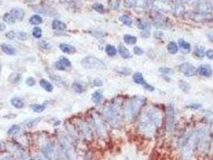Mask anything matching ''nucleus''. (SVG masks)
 <instances>
[{"mask_svg":"<svg viewBox=\"0 0 213 160\" xmlns=\"http://www.w3.org/2000/svg\"><path fill=\"white\" fill-rule=\"evenodd\" d=\"M123 39H124V42L128 45H133L137 42V38L134 36H132L130 34H125L123 37Z\"/></svg>","mask_w":213,"mask_h":160,"instance_id":"obj_21","label":"nucleus"},{"mask_svg":"<svg viewBox=\"0 0 213 160\" xmlns=\"http://www.w3.org/2000/svg\"><path fill=\"white\" fill-rule=\"evenodd\" d=\"M118 72H120L121 74H129L131 72H132V71H131V69H128V68H126V67H124V68H122V71H118Z\"/></svg>","mask_w":213,"mask_h":160,"instance_id":"obj_40","label":"nucleus"},{"mask_svg":"<svg viewBox=\"0 0 213 160\" xmlns=\"http://www.w3.org/2000/svg\"><path fill=\"white\" fill-rule=\"evenodd\" d=\"M10 13L11 14L12 16H13L15 19H18V20H19V21H22V20L24 19L25 12L22 8H19V7L12 8Z\"/></svg>","mask_w":213,"mask_h":160,"instance_id":"obj_8","label":"nucleus"},{"mask_svg":"<svg viewBox=\"0 0 213 160\" xmlns=\"http://www.w3.org/2000/svg\"><path fill=\"white\" fill-rule=\"evenodd\" d=\"M120 21L124 23L126 26H131L133 23V20L128 16H122L120 17Z\"/></svg>","mask_w":213,"mask_h":160,"instance_id":"obj_28","label":"nucleus"},{"mask_svg":"<svg viewBox=\"0 0 213 160\" xmlns=\"http://www.w3.org/2000/svg\"><path fill=\"white\" fill-rule=\"evenodd\" d=\"M33 36L36 38H40L42 34V31L40 27H34L32 31Z\"/></svg>","mask_w":213,"mask_h":160,"instance_id":"obj_30","label":"nucleus"},{"mask_svg":"<svg viewBox=\"0 0 213 160\" xmlns=\"http://www.w3.org/2000/svg\"><path fill=\"white\" fill-rule=\"evenodd\" d=\"M104 112L106 114L108 119L110 121V122L116 123L117 122V120H118L119 108L117 106V104L112 103L111 105L106 107V109L104 108Z\"/></svg>","mask_w":213,"mask_h":160,"instance_id":"obj_4","label":"nucleus"},{"mask_svg":"<svg viewBox=\"0 0 213 160\" xmlns=\"http://www.w3.org/2000/svg\"><path fill=\"white\" fill-rule=\"evenodd\" d=\"M180 71L187 77H192L196 74V67L189 63H185L180 66Z\"/></svg>","mask_w":213,"mask_h":160,"instance_id":"obj_5","label":"nucleus"},{"mask_svg":"<svg viewBox=\"0 0 213 160\" xmlns=\"http://www.w3.org/2000/svg\"><path fill=\"white\" fill-rule=\"evenodd\" d=\"M6 29V24L3 23H0V31H3Z\"/></svg>","mask_w":213,"mask_h":160,"instance_id":"obj_43","label":"nucleus"},{"mask_svg":"<svg viewBox=\"0 0 213 160\" xmlns=\"http://www.w3.org/2000/svg\"><path fill=\"white\" fill-rule=\"evenodd\" d=\"M118 51L121 57L124 58V59H129L131 57L130 51L125 47L123 46V45H119Z\"/></svg>","mask_w":213,"mask_h":160,"instance_id":"obj_16","label":"nucleus"},{"mask_svg":"<svg viewBox=\"0 0 213 160\" xmlns=\"http://www.w3.org/2000/svg\"><path fill=\"white\" fill-rule=\"evenodd\" d=\"M72 87H73L74 91L77 92V93H82V92L85 91V89H84L82 85H81V83H79V82H74V83L73 84Z\"/></svg>","mask_w":213,"mask_h":160,"instance_id":"obj_27","label":"nucleus"},{"mask_svg":"<svg viewBox=\"0 0 213 160\" xmlns=\"http://www.w3.org/2000/svg\"><path fill=\"white\" fill-rule=\"evenodd\" d=\"M30 1H31V0H30Z\"/></svg>","mask_w":213,"mask_h":160,"instance_id":"obj_45","label":"nucleus"},{"mask_svg":"<svg viewBox=\"0 0 213 160\" xmlns=\"http://www.w3.org/2000/svg\"><path fill=\"white\" fill-rule=\"evenodd\" d=\"M133 52L135 55H137V56H141L142 54L144 53V51L141 48L139 47H135L133 48Z\"/></svg>","mask_w":213,"mask_h":160,"instance_id":"obj_39","label":"nucleus"},{"mask_svg":"<svg viewBox=\"0 0 213 160\" xmlns=\"http://www.w3.org/2000/svg\"><path fill=\"white\" fill-rule=\"evenodd\" d=\"M29 21H30V23L33 25H38L40 24V23H42V19H41V16H38V15H35V16H31Z\"/></svg>","mask_w":213,"mask_h":160,"instance_id":"obj_24","label":"nucleus"},{"mask_svg":"<svg viewBox=\"0 0 213 160\" xmlns=\"http://www.w3.org/2000/svg\"><path fill=\"white\" fill-rule=\"evenodd\" d=\"M145 99L144 97L133 98L128 102L124 111V118L126 122H131L133 120L140 109L145 104Z\"/></svg>","mask_w":213,"mask_h":160,"instance_id":"obj_2","label":"nucleus"},{"mask_svg":"<svg viewBox=\"0 0 213 160\" xmlns=\"http://www.w3.org/2000/svg\"><path fill=\"white\" fill-rule=\"evenodd\" d=\"M161 121L162 115L160 111L156 108H149L142 115L140 127L142 131L149 133L160 126Z\"/></svg>","mask_w":213,"mask_h":160,"instance_id":"obj_1","label":"nucleus"},{"mask_svg":"<svg viewBox=\"0 0 213 160\" xmlns=\"http://www.w3.org/2000/svg\"><path fill=\"white\" fill-rule=\"evenodd\" d=\"M198 73L202 76L210 77L212 74V71H211V68L209 65L203 64L200 66L198 68Z\"/></svg>","mask_w":213,"mask_h":160,"instance_id":"obj_9","label":"nucleus"},{"mask_svg":"<svg viewBox=\"0 0 213 160\" xmlns=\"http://www.w3.org/2000/svg\"><path fill=\"white\" fill-rule=\"evenodd\" d=\"M16 37V33L14 31H10L9 32H7L6 34V38H8L10 40H12Z\"/></svg>","mask_w":213,"mask_h":160,"instance_id":"obj_38","label":"nucleus"},{"mask_svg":"<svg viewBox=\"0 0 213 160\" xmlns=\"http://www.w3.org/2000/svg\"><path fill=\"white\" fill-rule=\"evenodd\" d=\"M1 50H2L3 53H5L6 55H8V56H15V54H16L15 48L13 46H11V45H9V44H1Z\"/></svg>","mask_w":213,"mask_h":160,"instance_id":"obj_10","label":"nucleus"},{"mask_svg":"<svg viewBox=\"0 0 213 160\" xmlns=\"http://www.w3.org/2000/svg\"><path fill=\"white\" fill-rule=\"evenodd\" d=\"M93 8L96 11L99 12V13H103L104 11H105L104 6L101 3H95L94 5L93 6Z\"/></svg>","mask_w":213,"mask_h":160,"instance_id":"obj_33","label":"nucleus"},{"mask_svg":"<svg viewBox=\"0 0 213 160\" xmlns=\"http://www.w3.org/2000/svg\"><path fill=\"white\" fill-rule=\"evenodd\" d=\"M21 78H22V75L20 74H18V73H11L10 74L9 77H8V81H9L11 83L14 84V85H16L19 82H20Z\"/></svg>","mask_w":213,"mask_h":160,"instance_id":"obj_15","label":"nucleus"},{"mask_svg":"<svg viewBox=\"0 0 213 160\" xmlns=\"http://www.w3.org/2000/svg\"><path fill=\"white\" fill-rule=\"evenodd\" d=\"M102 98H103V95H102V91H97L92 95L93 101L95 103H101L102 100Z\"/></svg>","mask_w":213,"mask_h":160,"instance_id":"obj_19","label":"nucleus"},{"mask_svg":"<svg viewBox=\"0 0 213 160\" xmlns=\"http://www.w3.org/2000/svg\"><path fill=\"white\" fill-rule=\"evenodd\" d=\"M39 83H40V86L43 88L45 91H46L47 92H51L52 91H53V89H54L53 85H52L49 81H47V80L42 78V79L40 80Z\"/></svg>","mask_w":213,"mask_h":160,"instance_id":"obj_17","label":"nucleus"},{"mask_svg":"<svg viewBox=\"0 0 213 160\" xmlns=\"http://www.w3.org/2000/svg\"><path fill=\"white\" fill-rule=\"evenodd\" d=\"M52 28L55 31H63L66 28V25L63 22L55 19L52 22Z\"/></svg>","mask_w":213,"mask_h":160,"instance_id":"obj_13","label":"nucleus"},{"mask_svg":"<svg viewBox=\"0 0 213 160\" xmlns=\"http://www.w3.org/2000/svg\"><path fill=\"white\" fill-rule=\"evenodd\" d=\"M138 28L141 29V30H143V31H145V30H147V29L149 28V24L147 23V22L145 21H140L139 23H138Z\"/></svg>","mask_w":213,"mask_h":160,"instance_id":"obj_31","label":"nucleus"},{"mask_svg":"<svg viewBox=\"0 0 213 160\" xmlns=\"http://www.w3.org/2000/svg\"><path fill=\"white\" fill-rule=\"evenodd\" d=\"M159 71L162 74H168L172 73V69L168 68V67H160V68H159Z\"/></svg>","mask_w":213,"mask_h":160,"instance_id":"obj_37","label":"nucleus"},{"mask_svg":"<svg viewBox=\"0 0 213 160\" xmlns=\"http://www.w3.org/2000/svg\"><path fill=\"white\" fill-rule=\"evenodd\" d=\"M124 5L126 7H133L137 5V0H124Z\"/></svg>","mask_w":213,"mask_h":160,"instance_id":"obj_32","label":"nucleus"},{"mask_svg":"<svg viewBox=\"0 0 213 160\" xmlns=\"http://www.w3.org/2000/svg\"><path fill=\"white\" fill-rule=\"evenodd\" d=\"M106 52L109 56H114L117 55V49L113 45H107L106 47Z\"/></svg>","mask_w":213,"mask_h":160,"instance_id":"obj_22","label":"nucleus"},{"mask_svg":"<svg viewBox=\"0 0 213 160\" xmlns=\"http://www.w3.org/2000/svg\"><path fill=\"white\" fill-rule=\"evenodd\" d=\"M19 131H20V127L19 125L15 124V125H13V126H11L9 128L7 134L9 136H14V135H16L17 133H19Z\"/></svg>","mask_w":213,"mask_h":160,"instance_id":"obj_26","label":"nucleus"},{"mask_svg":"<svg viewBox=\"0 0 213 160\" xmlns=\"http://www.w3.org/2000/svg\"><path fill=\"white\" fill-rule=\"evenodd\" d=\"M179 86H180V88L183 91H185V93H189V90H190V85H189L188 82H185V81H180L179 82Z\"/></svg>","mask_w":213,"mask_h":160,"instance_id":"obj_25","label":"nucleus"},{"mask_svg":"<svg viewBox=\"0 0 213 160\" xmlns=\"http://www.w3.org/2000/svg\"><path fill=\"white\" fill-rule=\"evenodd\" d=\"M174 123V108L172 105L168 106V128H172Z\"/></svg>","mask_w":213,"mask_h":160,"instance_id":"obj_11","label":"nucleus"},{"mask_svg":"<svg viewBox=\"0 0 213 160\" xmlns=\"http://www.w3.org/2000/svg\"><path fill=\"white\" fill-rule=\"evenodd\" d=\"M167 48H168V52H169V53H171V54L177 53L178 49H179L177 44L175 42H173V41H172V42H170L168 44V46H167Z\"/></svg>","mask_w":213,"mask_h":160,"instance_id":"obj_20","label":"nucleus"},{"mask_svg":"<svg viewBox=\"0 0 213 160\" xmlns=\"http://www.w3.org/2000/svg\"><path fill=\"white\" fill-rule=\"evenodd\" d=\"M179 46L180 48V51L182 53L188 54L191 51V46L190 44L188 42L185 41L184 39H179Z\"/></svg>","mask_w":213,"mask_h":160,"instance_id":"obj_12","label":"nucleus"},{"mask_svg":"<svg viewBox=\"0 0 213 160\" xmlns=\"http://www.w3.org/2000/svg\"><path fill=\"white\" fill-rule=\"evenodd\" d=\"M16 36L18 37V38H19V39L24 41V40H26V39H27V38H28L29 35H28V34H27V33H26V32H19Z\"/></svg>","mask_w":213,"mask_h":160,"instance_id":"obj_34","label":"nucleus"},{"mask_svg":"<svg viewBox=\"0 0 213 160\" xmlns=\"http://www.w3.org/2000/svg\"><path fill=\"white\" fill-rule=\"evenodd\" d=\"M133 79L134 82H136V83H137V84H141V85H144L145 87L146 88L148 91H154V87H153V86L149 85V84H147L146 82H145V78H144L141 73H140V72L135 73V74H133Z\"/></svg>","mask_w":213,"mask_h":160,"instance_id":"obj_6","label":"nucleus"},{"mask_svg":"<svg viewBox=\"0 0 213 160\" xmlns=\"http://www.w3.org/2000/svg\"><path fill=\"white\" fill-rule=\"evenodd\" d=\"M93 84L96 87H102L103 85V82H102V80H101L100 78H95L94 81H93Z\"/></svg>","mask_w":213,"mask_h":160,"instance_id":"obj_41","label":"nucleus"},{"mask_svg":"<svg viewBox=\"0 0 213 160\" xmlns=\"http://www.w3.org/2000/svg\"><path fill=\"white\" fill-rule=\"evenodd\" d=\"M4 22L9 23V24H13L15 23V19L12 16V15L11 13H6L4 14L3 17H2Z\"/></svg>","mask_w":213,"mask_h":160,"instance_id":"obj_23","label":"nucleus"},{"mask_svg":"<svg viewBox=\"0 0 213 160\" xmlns=\"http://www.w3.org/2000/svg\"><path fill=\"white\" fill-rule=\"evenodd\" d=\"M82 67L88 69H104L106 67V65L101 59L96 57H85L81 60Z\"/></svg>","mask_w":213,"mask_h":160,"instance_id":"obj_3","label":"nucleus"},{"mask_svg":"<svg viewBox=\"0 0 213 160\" xmlns=\"http://www.w3.org/2000/svg\"><path fill=\"white\" fill-rule=\"evenodd\" d=\"M71 66V63L68 59L65 57H61L58 61L55 63V67L59 71H65Z\"/></svg>","mask_w":213,"mask_h":160,"instance_id":"obj_7","label":"nucleus"},{"mask_svg":"<svg viewBox=\"0 0 213 160\" xmlns=\"http://www.w3.org/2000/svg\"><path fill=\"white\" fill-rule=\"evenodd\" d=\"M206 56H207V57L209 59H213V51L212 50H208V51H207V52H206Z\"/></svg>","mask_w":213,"mask_h":160,"instance_id":"obj_42","label":"nucleus"},{"mask_svg":"<svg viewBox=\"0 0 213 160\" xmlns=\"http://www.w3.org/2000/svg\"><path fill=\"white\" fill-rule=\"evenodd\" d=\"M36 81L33 77H28V78L26 79V84H27L28 87H33L34 86Z\"/></svg>","mask_w":213,"mask_h":160,"instance_id":"obj_36","label":"nucleus"},{"mask_svg":"<svg viewBox=\"0 0 213 160\" xmlns=\"http://www.w3.org/2000/svg\"><path fill=\"white\" fill-rule=\"evenodd\" d=\"M182 2H189V0H181Z\"/></svg>","mask_w":213,"mask_h":160,"instance_id":"obj_44","label":"nucleus"},{"mask_svg":"<svg viewBox=\"0 0 213 160\" xmlns=\"http://www.w3.org/2000/svg\"><path fill=\"white\" fill-rule=\"evenodd\" d=\"M195 52H196V55L198 57H204V49L202 47H197L196 48V51H195Z\"/></svg>","mask_w":213,"mask_h":160,"instance_id":"obj_35","label":"nucleus"},{"mask_svg":"<svg viewBox=\"0 0 213 160\" xmlns=\"http://www.w3.org/2000/svg\"><path fill=\"white\" fill-rule=\"evenodd\" d=\"M31 108H32V110L34 111V112L41 113V112H42L44 110H45L46 107H45V106H43V105L34 104V105H32V106H31Z\"/></svg>","mask_w":213,"mask_h":160,"instance_id":"obj_29","label":"nucleus"},{"mask_svg":"<svg viewBox=\"0 0 213 160\" xmlns=\"http://www.w3.org/2000/svg\"><path fill=\"white\" fill-rule=\"evenodd\" d=\"M59 47L62 50V52L66 54H74L76 51V49L71 45L66 43H62L59 45Z\"/></svg>","mask_w":213,"mask_h":160,"instance_id":"obj_14","label":"nucleus"},{"mask_svg":"<svg viewBox=\"0 0 213 160\" xmlns=\"http://www.w3.org/2000/svg\"><path fill=\"white\" fill-rule=\"evenodd\" d=\"M11 103L12 106H13L14 107H15V108L17 109H22L25 106L24 102H23L21 99H19V98H13V99H11Z\"/></svg>","mask_w":213,"mask_h":160,"instance_id":"obj_18","label":"nucleus"}]
</instances>
